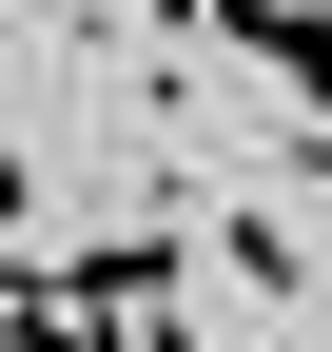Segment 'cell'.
<instances>
[{
    "label": "cell",
    "mask_w": 332,
    "mask_h": 352,
    "mask_svg": "<svg viewBox=\"0 0 332 352\" xmlns=\"http://www.w3.org/2000/svg\"><path fill=\"white\" fill-rule=\"evenodd\" d=\"M39 274H59L78 314H156V294H195L215 254H195V235H78V254H39Z\"/></svg>",
    "instance_id": "1"
},
{
    "label": "cell",
    "mask_w": 332,
    "mask_h": 352,
    "mask_svg": "<svg viewBox=\"0 0 332 352\" xmlns=\"http://www.w3.org/2000/svg\"><path fill=\"white\" fill-rule=\"evenodd\" d=\"M195 254H215L235 294H294V235H274V215H215V235H195Z\"/></svg>",
    "instance_id": "2"
},
{
    "label": "cell",
    "mask_w": 332,
    "mask_h": 352,
    "mask_svg": "<svg viewBox=\"0 0 332 352\" xmlns=\"http://www.w3.org/2000/svg\"><path fill=\"white\" fill-rule=\"evenodd\" d=\"M274 78H294V98L332 118V20H294V39H274Z\"/></svg>",
    "instance_id": "3"
}]
</instances>
